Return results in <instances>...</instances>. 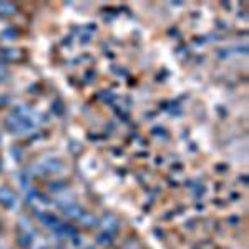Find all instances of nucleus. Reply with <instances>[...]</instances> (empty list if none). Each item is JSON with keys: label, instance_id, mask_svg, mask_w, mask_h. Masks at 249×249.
<instances>
[]
</instances>
